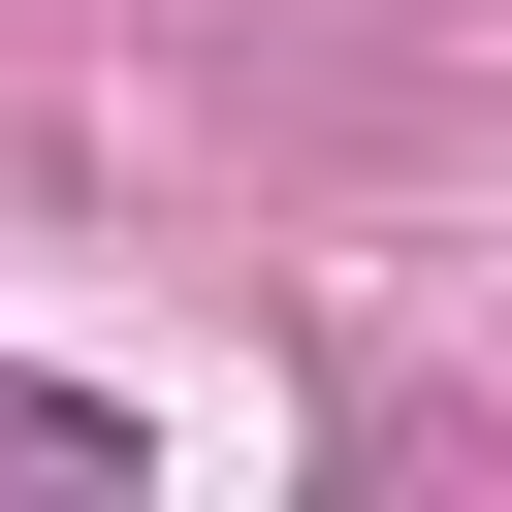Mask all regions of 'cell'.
Listing matches in <instances>:
<instances>
[{"mask_svg": "<svg viewBox=\"0 0 512 512\" xmlns=\"http://www.w3.org/2000/svg\"><path fill=\"white\" fill-rule=\"evenodd\" d=\"M0 480H128V416H64V384H0Z\"/></svg>", "mask_w": 512, "mask_h": 512, "instance_id": "obj_1", "label": "cell"}]
</instances>
